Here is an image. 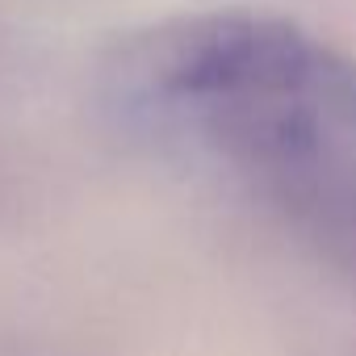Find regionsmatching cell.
Listing matches in <instances>:
<instances>
[{"label": "cell", "instance_id": "6da1fadb", "mask_svg": "<svg viewBox=\"0 0 356 356\" xmlns=\"http://www.w3.org/2000/svg\"><path fill=\"white\" fill-rule=\"evenodd\" d=\"M122 113L268 193L356 227V72L302 34L248 17L181 22L130 42Z\"/></svg>", "mask_w": 356, "mask_h": 356}]
</instances>
